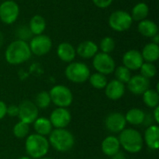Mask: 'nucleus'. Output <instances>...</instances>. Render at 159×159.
Here are the masks:
<instances>
[{
  "label": "nucleus",
  "mask_w": 159,
  "mask_h": 159,
  "mask_svg": "<svg viewBox=\"0 0 159 159\" xmlns=\"http://www.w3.org/2000/svg\"><path fill=\"white\" fill-rule=\"evenodd\" d=\"M129 90L134 95H143L148 89H150V80L142 75L131 76L127 83Z\"/></svg>",
  "instance_id": "15"
},
{
  "label": "nucleus",
  "mask_w": 159,
  "mask_h": 159,
  "mask_svg": "<svg viewBox=\"0 0 159 159\" xmlns=\"http://www.w3.org/2000/svg\"><path fill=\"white\" fill-rule=\"evenodd\" d=\"M141 54L145 62L154 63L159 59V46L153 42L148 43L143 47Z\"/></svg>",
  "instance_id": "22"
},
{
  "label": "nucleus",
  "mask_w": 159,
  "mask_h": 159,
  "mask_svg": "<svg viewBox=\"0 0 159 159\" xmlns=\"http://www.w3.org/2000/svg\"><path fill=\"white\" fill-rule=\"evenodd\" d=\"M138 31L143 36L152 38L155 35L158 34V26L155 21L145 19L139 21Z\"/></svg>",
  "instance_id": "21"
},
{
  "label": "nucleus",
  "mask_w": 159,
  "mask_h": 159,
  "mask_svg": "<svg viewBox=\"0 0 159 159\" xmlns=\"http://www.w3.org/2000/svg\"><path fill=\"white\" fill-rule=\"evenodd\" d=\"M17 34L19 36V39L23 40V41H26L27 39H30L31 36L33 35V34L31 33L29 27H26V26H20L17 31Z\"/></svg>",
  "instance_id": "34"
},
{
  "label": "nucleus",
  "mask_w": 159,
  "mask_h": 159,
  "mask_svg": "<svg viewBox=\"0 0 159 159\" xmlns=\"http://www.w3.org/2000/svg\"><path fill=\"white\" fill-rule=\"evenodd\" d=\"M120 146L130 154H137L143 148V137L134 129L129 128L123 129L118 136Z\"/></svg>",
  "instance_id": "2"
},
{
  "label": "nucleus",
  "mask_w": 159,
  "mask_h": 159,
  "mask_svg": "<svg viewBox=\"0 0 159 159\" xmlns=\"http://www.w3.org/2000/svg\"><path fill=\"white\" fill-rule=\"evenodd\" d=\"M29 48L32 54L36 56H44L50 51L52 48V41L49 36L43 34L34 35L30 40Z\"/></svg>",
  "instance_id": "9"
},
{
  "label": "nucleus",
  "mask_w": 159,
  "mask_h": 159,
  "mask_svg": "<svg viewBox=\"0 0 159 159\" xmlns=\"http://www.w3.org/2000/svg\"><path fill=\"white\" fill-rule=\"evenodd\" d=\"M89 81L90 85L96 89H104L108 83L106 75L100 74V73H94V74L90 75L89 77Z\"/></svg>",
  "instance_id": "28"
},
{
  "label": "nucleus",
  "mask_w": 159,
  "mask_h": 159,
  "mask_svg": "<svg viewBox=\"0 0 159 159\" xmlns=\"http://www.w3.org/2000/svg\"><path fill=\"white\" fill-rule=\"evenodd\" d=\"M125 118L127 123H129L130 125H134V126L143 125L145 118V113L142 109L132 108L127 112Z\"/></svg>",
  "instance_id": "25"
},
{
  "label": "nucleus",
  "mask_w": 159,
  "mask_h": 159,
  "mask_svg": "<svg viewBox=\"0 0 159 159\" xmlns=\"http://www.w3.org/2000/svg\"><path fill=\"white\" fill-rule=\"evenodd\" d=\"M108 23L112 30H114L115 32L121 33L128 31L131 27L133 20L128 11L116 10L110 15Z\"/></svg>",
  "instance_id": "7"
},
{
  "label": "nucleus",
  "mask_w": 159,
  "mask_h": 159,
  "mask_svg": "<svg viewBox=\"0 0 159 159\" xmlns=\"http://www.w3.org/2000/svg\"><path fill=\"white\" fill-rule=\"evenodd\" d=\"M17 159H32L30 157H28V156H23V157H19V158Z\"/></svg>",
  "instance_id": "42"
},
{
  "label": "nucleus",
  "mask_w": 159,
  "mask_h": 159,
  "mask_svg": "<svg viewBox=\"0 0 159 159\" xmlns=\"http://www.w3.org/2000/svg\"><path fill=\"white\" fill-rule=\"evenodd\" d=\"M145 144L151 150H157L159 148V127L157 125H151L149 126L144 132V139Z\"/></svg>",
  "instance_id": "18"
},
{
  "label": "nucleus",
  "mask_w": 159,
  "mask_h": 159,
  "mask_svg": "<svg viewBox=\"0 0 159 159\" xmlns=\"http://www.w3.org/2000/svg\"><path fill=\"white\" fill-rule=\"evenodd\" d=\"M48 93L51 102H53L57 107L67 108L72 104L74 100L71 89L63 85L54 86Z\"/></svg>",
  "instance_id": "6"
},
{
  "label": "nucleus",
  "mask_w": 159,
  "mask_h": 159,
  "mask_svg": "<svg viewBox=\"0 0 159 159\" xmlns=\"http://www.w3.org/2000/svg\"><path fill=\"white\" fill-rule=\"evenodd\" d=\"M152 42L153 43H155V44H159V35L158 34H157V35H155L154 37H152Z\"/></svg>",
  "instance_id": "40"
},
{
  "label": "nucleus",
  "mask_w": 159,
  "mask_h": 159,
  "mask_svg": "<svg viewBox=\"0 0 159 159\" xmlns=\"http://www.w3.org/2000/svg\"><path fill=\"white\" fill-rule=\"evenodd\" d=\"M28 27L33 34L38 35V34H42L45 32L47 27V22L42 16L34 15L31 18Z\"/></svg>",
  "instance_id": "24"
},
{
  "label": "nucleus",
  "mask_w": 159,
  "mask_h": 159,
  "mask_svg": "<svg viewBox=\"0 0 159 159\" xmlns=\"http://www.w3.org/2000/svg\"><path fill=\"white\" fill-rule=\"evenodd\" d=\"M153 118L155 120V122L157 124L159 123V106L154 108V113H153Z\"/></svg>",
  "instance_id": "38"
},
{
  "label": "nucleus",
  "mask_w": 159,
  "mask_h": 159,
  "mask_svg": "<svg viewBox=\"0 0 159 159\" xmlns=\"http://www.w3.org/2000/svg\"><path fill=\"white\" fill-rule=\"evenodd\" d=\"M122 62L125 67L129 71H136L141 68L144 62L141 52L137 49H129L124 53L122 58Z\"/></svg>",
  "instance_id": "14"
},
{
  "label": "nucleus",
  "mask_w": 159,
  "mask_h": 159,
  "mask_svg": "<svg viewBox=\"0 0 159 159\" xmlns=\"http://www.w3.org/2000/svg\"><path fill=\"white\" fill-rule=\"evenodd\" d=\"M19 115V106L15 104H11L9 106H7V116L15 117Z\"/></svg>",
  "instance_id": "36"
},
{
  "label": "nucleus",
  "mask_w": 159,
  "mask_h": 159,
  "mask_svg": "<svg viewBox=\"0 0 159 159\" xmlns=\"http://www.w3.org/2000/svg\"><path fill=\"white\" fill-rule=\"evenodd\" d=\"M57 55L61 61L70 63L75 59L76 51L72 44L68 42H62L57 48Z\"/></svg>",
  "instance_id": "19"
},
{
  "label": "nucleus",
  "mask_w": 159,
  "mask_h": 159,
  "mask_svg": "<svg viewBox=\"0 0 159 159\" xmlns=\"http://www.w3.org/2000/svg\"><path fill=\"white\" fill-rule=\"evenodd\" d=\"M114 0H92L93 4L99 8H106L112 5Z\"/></svg>",
  "instance_id": "35"
},
{
  "label": "nucleus",
  "mask_w": 159,
  "mask_h": 159,
  "mask_svg": "<svg viewBox=\"0 0 159 159\" xmlns=\"http://www.w3.org/2000/svg\"><path fill=\"white\" fill-rule=\"evenodd\" d=\"M20 15V7L13 0H6L0 4V20L6 24L14 23Z\"/></svg>",
  "instance_id": "10"
},
{
  "label": "nucleus",
  "mask_w": 159,
  "mask_h": 159,
  "mask_svg": "<svg viewBox=\"0 0 159 159\" xmlns=\"http://www.w3.org/2000/svg\"><path fill=\"white\" fill-rule=\"evenodd\" d=\"M29 125L25 124L21 121H19L17 124H15L13 128V134L18 139H23L27 137L29 133Z\"/></svg>",
  "instance_id": "33"
},
{
  "label": "nucleus",
  "mask_w": 159,
  "mask_h": 159,
  "mask_svg": "<svg viewBox=\"0 0 159 159\" xmlns=\"http://www.w3.org/2000/svg\"><path fill=\"white\" fill-rule=\"evenodd\" d=\"M32 56L29 44L26 41L17 39L10 43L6 51V61L11 65H18L27 61Z\"/></svg>",
  "instance_id": "1"
},
{
  "label": "nucleus",
  "mask_w": 159,
  "mask_h": 159,
  "mask_svg": "<svg viewBox=\"0 0 159 159\" xmlns=\"http://www.w3.org/2000/svg\"><path fill=\"white\" fill-rule=\"evenodd\" d=\"M115 75H116V80H118L119 82L123 84H127L131 77V73L127 67H125L124 65H121V66L116 67Z\"/></svg>",
  "instance_id": "30"
},
{
  "label": "nucleus",
  "mask_w": 159,
  "mask_h": 159,
  "mask_svg": "<svg viewBox=\"0 0 159 159\" xmlns=\"http://www.w3.org/2000/svg\"><path fill=\"white\" fill-rule=\"evenodd\" d=\"M139 70L141 71V75L147 79L155 77L157 73L156 65L152 62H143Z\"/></svg>",
  "instance_id": "32"
},
{
  "label": "nucleus",
  "mask_w": 159,
  "mask_h": 159,
  "mask_svg": "<svg viewBox=\"0 0 159 159\" xmlns=\"http://www.w3.org/2000/svg\"><path fill=\"white\" fill-rule=\"evenodd\" d=\"M72 116L67 108L57 107L54 109L49 116V121L55 129H65L71 122Z\"/></svg>",
  "instance_id": "12"
},
{
  "label": "nucleus",
  "mask_w": 159,
  "mask_h": 159,
  "mask_svg": "<svg viewBox=\"0 0 159 159\" xmlns=\"http://www.w3.org/2000/svg\"><path fill=\"white\" fill-rule=\"evenodd\" d=\"M3 42H4V35H3V34L0 32V47L2 46Z\"/></svg>",
  "instance_id": "41"
},
{
  "label": "nucleus",
  "mask_w": 159,
  "mask_h": 159,
  "mask_svg": "<svg viewBox=\"0 0 159 159\" xmlns=\"http://www.w3.org/2000/svg\"><path fill=\"white\" fill-rule=\"evenodd\" d=\"M98 50L99 46L91 40H86L81 42L75 48L76 54L83 59L93 58L98 53Z\"/></svg>",
  "instance_id": "17"
},
{
  "label": "nucleus",
  "mask_w": 159,
  "mask_h": 159,
  "mask_svg": "<svg viewBox=\"0 0 159 159\" xmlns=\"http://www.w3.org/2000/svg\"><path fill=\"white\" fill-rule=\"evenodd\" d=\"M39 109L31 101H23L19 105V115L18 117L20 121L25 124H33L34 120L38 117Z\"/></svg>",
  "instance_id": "11"
},
{
  "label": "nucleus",
  "mask_w": 159,
  "mask_h": 159,
  "mask_svg": "<svg viewBox=\"0 0 159 159\" xmlns=\"http://www.w3.org/2000/svg\"><path fill=\"white\" fill-rule=\"evenodd\" d=\"M104 89H105V95L109 100L117 101L124 96L126 91V87L125 84L119 82L118 80L113 79L107 83Z\"/></svg>",
  "instance_id": "16"
},
{
  "label": "nucleus",
  "mask_w": 159,
  "mask_h": 159,
  "mask_svg": "<svg viewBox=\"0 0 159 159\" xmlns=\"http://www.w3.org/2000/svg\"><path fill=\"white\" fill-rule=\"evenodd\" d=\"M143 103L151 109L157 107L159 104L158 91L154 89H148L143 94Z\"/></svg>",
  "instance_id": "27"
},
{
  "label": "nucleus",
  "mask_w": 159,
  "mask_h": 159,
  "mask_svg": "<svg viewBox=\"0 0 159 159\" xmlns=\"http://www.w3.org/2000/svg\"><path fill=\"white\" fill-rule=\"evenodd\" d=\"M7 116V104L0 101V120H2Z\"/></svg>",
  "instance_id": "37"
},
{
  "label": "nucleus",
  "mask_w": 159,
  "mask_h": 159,
  "mask_svg": "<svg viewBox=\"0 0 159 159\" xmlns=\"http://www.w3.org/2000/svg\"><path fill=\"white\" fill-rule=\"evenodd\" d=\"M39 159H52V158H50V157H41V158H39Z\"/></svg>",
  "instance_id": "43"
},
{
  "label": "nucleus",
  "mask_w": 159,
  "mask_h": 159,
  "mask_svg": "<svg viewBox=\"0 0 159 159\" xmlns=\"http://www.w3.org/2000/svg\"><path fill=\"white\" fill-rule=\"evenodd\" d=\"M100 49L102 53L110 54L114 51L116 48V42L115 39L111 36H105L103 37L100 42Z\"/></svg>",
  "instance_id": "31"
},
{
  "label": "nucleus",
  "mask_w": 159,
  "mask_h": 159,
  "mask_svg": "<svg viewBox=\"0 0 159 159\" xmlns=\"http://www.w3.org/2000/svg\"><path fill=\"white\" fill-rule=\"evenodd\" d=\"M90 75L91 74L89 66L80 61H72L65 69L66 78L69 81L76 84H81L88 81Z\"/></svg>",
  "instance_id": "5"
},
{
  "label": "nucleus",
  "mask_w": 159,
  "mask_h": 159,
  "mask_svg": "<svg viewBox=\"0 0 159 159\" xmlns=\"http://www.w3.org/2000/svg\"><path fill=\"white\" fill-rule=\"evenodd\" d=\"M126 125L127 121L125 116L118 112L111 113L105 118V127L110 132L113 133H120L126 129Z\"/></svg>",
  "instance_id": "13"
},
{
  "label": "nucleus",
  "mask_w": 159,
  "mask_h": 159,
  "mask_svg": "<svg viewBox=\"0 0 159 159\" xmlns=\"http://www.w3.org/2000/svg\"><path fill=\"white\" fill-rule=\"evenodd\" d=\"M48 143L56 151L66 153L74 147L75 137L65 129H55L48 135Z\"/></svg>",
  "instance_id": "3"
},
{
  "label": "nucleus",
  "mask_w": 159,
  "mask_h": 159,
  "mask_svg": "<svg viewBox=\"0 0 159 159\" xmlns=\"http://www.w3.org/2000/svg\"><path fill=\"white\" fill-rule=\"evenodd\" d=\"M33 124L35 133L44 137L48 136L53 129L49 119L47 117H37Z\"/></svg>",
  "instance_id": "23"
},
{
  "label": "nucleus",
  "mask_w": 159,
  "mask_h": 159,
  "mask_svg": "<svg viewBox=\"0 0 159 159\" xmlns=\"http://www.w3.org/2000/svg\"><path fill=\"white\" fill-rule=\"evenodd\" d=\"M111 158L112 159H127V157H126V156H125V154H124L123 152L119 151V152H117L116 154H115L113 157H111Z\"/></svg>",
  "instance_id": "39"
},
{
  "label": "nucleus",
  "mask_w": 159,
  "mask_h": 159,
  "mask_svg": "<svg viewBox=\"0 0 159 159\" xmlns=\"http://www.w3.org/2000/svg\"><path fill=\"white\" fill-rule=\"evenodd\" d=\"M120 143L117 137L108 136L102 143V151L107 157H113L115 154L120 151Z\"/></svg>",
  "instance_id": "20"
},
{
  "label": "nucleus",
  "mask_w": 159,
  "mask_h": 159,
  "mask_svg": "<svg viewBox=\"0 0 159 159\" xmlns=\"http://www.w3.org/2000/svg\"><path fill=\"white\" fill-rule=\"evenodd\" d=\"M51 102L49 93L47 91H41L39 92L34 99V104L38 109H46L49 106Z\"/></svg>",
  "instance_id": "29"
},
{
  "label": "nucleus",
  "mask_w": 159,
  "mask_h": 159,
  "mask_svg": "<svg viewBox=\"0 0 159 159\" xmlns=\"http://www.w3.org/2000/svg\"><path fill=\"white\" fill-rule=\"evenodd\" d=\"M49 143L47 137L39 134H31L26 137L25 151L28 157L32 159H39L44 157L49 150Z\"/></svg>",
  "instance_id": "4"
},
{
  "label": "nucleus",
  "mask_w": 159,
  "mask_h": 159,
  "mask_svg": "<svg viewBox=\"0 0 159 159\" xmlns=\"http://www.w3.org/2000/svg\"><path fill=\"white\" fill-rule=\"evenodd\" d=\"M92 64L97 73L102 74L104 75H111L115 72L116 61L110 54L98 52L92 61Z\"/></svg>",
  "instance_id": "8"
},
{
  "label": "nucleus",
  "mask_w": 159,
  "mask_h": 159,
  "mask_svg": "<svg viewBox=\"0 0 159 159\" xmlns=\"http://www.w3.org/2000/svg\"><path fill=\"white\" fill-rule=\"evenodd\" d=\"M149 14V7L146 3L143 2H140L138 4H136L131 11V18L132 20L134 21H141L143 20H145L147 18Z\"/></svg>",
  "instance_id": "26"
}]
</instances>
